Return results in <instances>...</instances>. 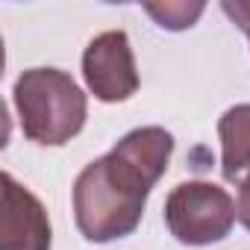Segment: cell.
I'll list each match as a JSON object with an SVG mask.
<instances>
[{
	"instance_id": "7",
	"label": "cell",
	"mask_w": 250,
	"mask_h": 250,
	"mask_svg": "<svg viewBox=\"0 0 250 250\" xmlns=\"http://www.w3.org/2000/svg\"><path fill=\"white\" fill-rule=\"evenodd\" d=\"M203 9H206V3H145V12L162 30H171V33L194 27V21L203 15Z\"/></svg>"
},
{
	"instance_id": "4",
	"label": "cell",
	"mask_w": 250,
	"mask_h": 250,
	"mask_svg": "<svg viewBox=\"0 0 250 250\" xmlns=\"http://www.w3.org/2000/svg\"><path fill=\"white\" fill-rule=\"evenodd\" d=\"M83 80L100 103H121L139 91L136 56L124 30L100 33L83 53Z\"/></svg>"
},
{
	"instance_id": "2",
	"label": "cell",
	"mask_w": 250,
	"mask_h": 250,
	"mask_svg": "<svg viewBox=\"0 0 250 250\" xmlns=\"http://www.w3.org/2000/svg\"><path fill=\"white\" fill-rule=\"evenodd\" d=\"M12 103L21 133L42 147H62L85 127L88 103L71 74L59 68H30L15 80Z\"/></svg>"
},
{
	"instance_id": "5",
	"label": "cell",
	"mask_w": 250,
	"mask_h": 250,
	"mask_svg": "<svg viewBox=\"0 0 250 250\" xmlns=\"http://www.w3.org/2000/svg\"><path fill=\"white\" fill-rule=\"evenodd\" d=\"M53 229L42 200L9 171L3 174V238L0 250H50Z\"/></svg>"
},
{
	"instance_id": "3",
	"label": "cell",
	"mask_w": 250,
	"mask_h": 250,
	"mask_svg": "<svg viewBox=\"0 0 250 250\" xmlns=\"http://www.w3.org/2000/svg\"><path fill=\"white\" fill-rule=\"evenodd\" d=\"M165 227L168 232L186 247H206L224 241L235 224V203L232 197L203 180H188L171 188L165 197Z\"/></svg>"
},
{
	"instance_id": "6",
	"label": "cell",
	"mask_w": 250,
	"mask_h": 250,
	"mask_svg": "<svg viewBox=\"0 0 250 250\" xmlns=\"http://www.w3.org/2000/svg\"><path fill=\"white\" fill-rule=\"evenodd\" d=\"M221 174L227 183H241L250 174V103L229 106L218 121Z\"/></svg>"
},
{
	"instance_id": "9",
	"label": "cell",
	"mask_w": 250,
	"mask_h": 250,
	"mask_svg": "<svg viewBox=\"0 0 250 250\" xmlns=\"http://www.w3.org/2000/svg\"><path fill=\"white\" fill-rule=\"evenodd\" d=\"M235 215L241 221L244 229H250V174L238 183V203H235Z\"/></svg>"
},
{
	"instance_id": "8",
	"label": "cell",
	"mask_w": 250,
	"mask_h": 250,
	"mask_svg": "<svg viewBox=\"0 0 250 250\" xmlns=\"http://www.w3.org/2000/svg\"><path fill=\"white\" fill-rule=\"evenodd\" d=\"M221 9H224V15L247 36V42H250V0H224L221 3Z\"/></svg>"
},
{
	"instance_id": "1",
	"label": "cell",
	"mask_w": 250,
	"mask_h": 250,
	"mask_svg": "<svg viewBox=\"0 0 250 250\" xmlns=\"http://www.w3.org/2000/svg\"><path fill=\"white\" fill-rule=\"evenodd\" d=\"M174 136L165 127L130 130L74 183V221L85 241L109 244L142 224L150 188L168 171Z\"/></svg>"
}]
</instances>
